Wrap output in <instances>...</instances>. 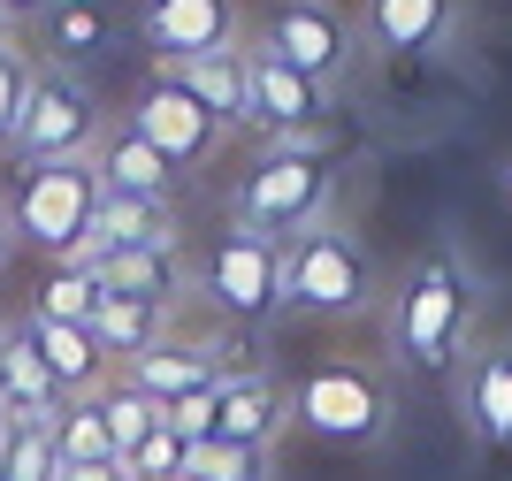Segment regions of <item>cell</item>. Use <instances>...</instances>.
I'll use <instances>...</instances> for the list:
<instances>
[{
    "instance_id": "20",
    "label": "cell",
    "mask_w": 512,
    "mask_h": 481,
    "mask_svg": "<svg viewBox=\"0 0 512 481\" xmlns=\"http://www.w3.org/2000/svg\"><path fill=\"white\" fill-rule=\"evenodd\" d=\"M169 77L184 84L230 138H245V123H253V107H245V39L214 46V54H192V62H169Z\"/></svg>"
},
{
    "instance_id": "8",
    "label": "cell",
    "mask_w": 512,
    "mask_h": 481,
    "mask_svg": "<svg viewBox=\"0 0 512 481\" xmlns=\"http://www.w3.org/2000/svg\"><path fill=\"white\" fill-rule=\"evenodd\" d=\"M169 428L184 443H253V451H276L299 420H291V390H283L268 367H245V375H222L214 390H199V398H176L169 405Z\"/></svg>"
},
{
    "instance_id": "33",
    "label": "cell",
    "mask_w": 512,
    "mask_h": 481,
    "mask_svg": "<svg viewBox=\"0 0 512 481\" xmlns=\"http://www.w3.org/2000/svg\"><path fill=\"white\" fill-rule=\"evenodd\" d=\"M16 252V230H8V199H0V260Z\"/></svg>"
},
{
    "instance_id": "3",
    "label": "cell",
    "mask_w": 512,
    "mask_h": 481,
    "mask_svg": "<svg viewBox=\"0 0 512 481\" xmlns=\"http://www.w3.org/2000/svg\"><path fill=\"white\" fill-rule=\"evenodd\" d=\"M291 420L321 443H344V451H383L398 436V382H390L383 359H360V352L314 359L291 382Z\"/></svg>"
},
{
    "instance_id": "32",
    "label": "cell",
    "mask_w": 512,
    "mask_h": 481,
    "mask_svg": "<svg viewBox=\"0 0 512 481\" xmlns=\"http://www.w3.org/2000/svg\"><path fill=\"white\" fill-rule=\"evenodd\" d=\"M62 481H130V474H123V459H100V466H69Z\"/></svg>"
},
{
    "instance_id": "18",
    "label": "cell",
    "mask_w": 512,
    "mask_h": 481,
    "mask_svg": "<svg viewBox=\"0 0 512 481\" xmlns=\"http://www.w3.org/2000/svg\"><path fill=\"white\" fill-rule=\"evenodd\" d=\"M23 336H31V352L46 359V375L62 382V398H92L100 382H115V359L100 352V336L85 329V321H54V314H23L16 321Z\"/></svg>"
},
{
    "instance_id": "23",
    "label": "cell",
    "mask_w": 512,
    "mask_h": 481,
    "mask_svg": "<svg viewBox=\"0 0 512 481\" xmlns=\"http://www.w3.org/2000/svg\"><path fill=\"white\" fill-rule=\"evenodd\" d=\"M92 413L107 420V443H115V459H123L130 443H146L153 428L169 420V413H161V405L146 398V390H130L123 375H115V382H100V390H92Z\"/></svg>"
},
{
    "instance_id": "10",
    "label": "cell",
    "mask_w": 512,
    "mask_h": 481,
    "mask_svg": "<svg viewBox=\"0 0 512 481\" xmlns=\"http://www.w3.org/2000/svg\"><path fill=\"white\" fill-rule=\"evenodd\" d=\"M245 367H260L253 352H245V336L237 329H161L146 344V352H130L115 375L130 382V390H146L161 413H169L176 398H199V390H214L222 375H245Z\"/></svg>"
},
{
    "instance_id": "24",
    "label": "cell",
    "mask_w": 512,
    "mask_h": 481,
    "mask_svg": "<svg viewBox=\"0 0 512 481\" xmlns=\"http://www.w3.org/2000/svg\"><path fill=\"white\" fill-rule=\"evenodd\" d=\"M169 329V314H153V306H130V298H107L100 291V306H92V336H100V352L123 367L130 352H146L153 336Z\"/></svg>"
},
{
    "instance_id": "34",
    "label": "cell",
    "mask_w": 512,
    "mask_h": 481,
    "mask_svg": "<svg viewBox=\"0 0 512 481\" xmlns=\"http://www.w3.org/2000/svg\"><path fill=\"white\" fill-rule=\"evenodd\" d=\"M497 184H505V199H512V161H505V176H497Z\"/></svg>"
},
{
    "instance_id": "1",
    "label": "cell",
    "mask_w": 512,
    "mask_h": 481,
    "mask_svg": "<svg viewBox=\"0 0 512 481\" xmlns=\"http://www.w3.org/2000/svg\"><path fill=\"white\" fill-rule=\"evenodd\" d=\"M482 268L459 245H428L398 291H390V352L413 382H451V367L467 359V344L482 336Z\"/></svg>"
},
{
    "instance_id": "36",
    "label": "cell",
    "mask_w": 512,
    "mask_h": 481,
    "mask_svg": "<svg viewBox=\"0 0 512 481\" xmlns=\"http://www.w3.org/2000/svg\"><path fill=\"white\" fill-rule=\"evenodd\" d=\"M0 443H8V413H0Z\"/></svg>"
},
{
    "instance_id": "27",
    "label": "cell",
    "mask_w": 512,
    "mask_h": 481,
    "mask_svg": "<svg viewBox=\"0 0 512 481\" xmlns=\"http://www.w3.org/2000/svg\"><path fill=\"white\" fill-rule=\"evenodd\" d=\"M0 481H62L54 428H39V420H8V443H0Z\"/></svg>"
},
{
    "instance_id": "9",
    "label": "cell",
    "mask_w": 512,
    "mask_h": 481,
    "mask_svg": "<svg viewBox=\"0 0 512 481\" xmlns=\"http://www.w3.org/2000/svg\"><path fill=\"white\" fill-rule=\"evenodd\" d=\"M92 207H100L92 161H31L16 199H8V230H16V245L46 252V260H77L92 237Z\"/></svg>"
},
{
    "instance_id": "16",
    "label": "cell",
    "mask_w": 512,
    "mask_h": 481,
    "mask_svg": "<svg viewBox=\"0 0 512 481\" xmlns=\"http://www.w3.org/2000/svg\"><path fill=\"white\" fill-rule=\"evenodd\" d=\"M77 268V260H69ZM85 275L100 283L107 298H130V306H153V314H184L192 306V260L184 252H92L85 260Z\"/></svg>"
},
{
    "instance_id": "37",
    "label": "cell",
    "mask_w": 512,
    "mask_h": 481,
    "mask_svg": "<svg viewBox=\"0 0 512 481\" xmlns=\"http://www.w3.org/2000/svg\"><path fill=\"white\" fill-rule=\"evenodd\" d=\"M0 336H8V314H0Z\"/></svg>"
},
{
    "instance_id": "15",
    "label": "cell",
    "mask_w": 512,
    "mask_h": 481,
    "mask_svg": "<svg viewBox=\"0 0 512 481\" xmlns=\"http://www.w3.org/2000/svg\"><path fill=\"white\" fill-rule=\"evenodd\" d=\"M245 107H253V138H291V130H321L329 123V92L321 84H306L291 62H276L268 46H253V31H245Z\"/></svg>"
},
{
    "instance_id": "6",
    "label": "cell",
    "mask_w": 512,
    "mask_h": 481,
    "mask_svg": "<svg viewBox=\"0 0 512 481\" xmlns=\"http://www.w3.org/2000/svg\"><path fill=\"white\" fill-rule=\"evenodd\" d=\"M115 123L100 107V92H92L77 69L62 62H39L31 69V92H23V115L16 130H8V161L31 168V161H92V146H100V130Z\"/></svg>"
},
{
    "instance_id": "11",
    "label": "cell",
    "mask_w": 512,
    "mask_h": 481,
    "mask_svg": "<svg viewBox=\"0 0 512 481\" xmlns=\"http://www.w3.org/2000/svg\"><path fill=\"white\" fill-rule=\"evenodd\" d=\"M130 130H138V138H146L153 153H161V161L176 168V176H192L199 161H214V153L230 146V130L214 123L207 107L192 100V92H184V84L169 77V69H153L146 84H138V100H130V115H123Z\"/></svg>"
},
{
    "instance_id": "5",
    "label": "cell",
    "mask_w": 512,
    "mask_h": 481,
    "mask_svg": "<svg viewBox=\"0 0 512 481\" xmlns=\"http://www.w3.org/2000/svg\"><path fill=\"white\" fill-rule=\"evenodd\" d=\"M192 291L222 329L283 321V237H260L245 222H222L214 245L192 260Z\"/></svg>"
},
{
    "instance_id": "17",
    "label": "cell",
    "mask_w": 512,
    "mask_h": 481,
    "mask_svg": "<svg viewBox=\"0 0 512 481\" xmlns=\"http://www.w3.org/2000/svg\"><path fill=\"white\" fill-rule=\"evenodd\" d=\"M92 252H184V214H176V199H107L100 191L77 268H85Z\"/></svg>"
},
{
    "instance_id": "26",
    "label": "cell",
    "mask_w": 512,
    "mask_h": 481,
    "mask_svg": "<svg viewBox=\"0 0 512 481\" xmlns=\"http://www.w3.org/2000/svg\"><path fill=\"white\" fill-rule=\"evenodd\" d=\"M54 428V451H62V474L69 466H100V459H115V443H107V420L92 413V398H69L62 413L46 420Z\"/></svg>"
},
{
    "instance_id": "4",
    "label": "cell",
    "mask_w": 512,
    "mask_h": 481,
    "mask_svg": "<svg viewBox=\"0 0 512 481\" xmlns=\"http://www.w3.org/2000/svg\"><path fill=\"white\" fill-rule=\"evenodd\" d=\"M321 214H337V161L329 146H260L253 168L230 184V222L260 237H299Z\"/></svg>"
},
{
    "instance_id": "22",
    "label": "cell",
    "mask_w": 512,
    "mask_h": 481,
    "mask_svg": "<svg viewBox=\"0 0 512 481\" xmlns=\"http://www.w3.org/2000/svg\"><path fill=\"white\" fill-rule=\"evenodd\" d=\"M107 39H115V23H107L100 0H46V16H39V46H46V54H54L62 69L92 62Z\"/></svg>"
},
{
    "instance_id": "21",
    "label": "cell",
    "mask_w": 512,
    "mask_h": 481,
    "mask_svg": "<svg viewBox=\"0 0 512 481\" xmlns=\"http://www.w3.org/2000/svg\"><path fill=\"white\" fill-rule=\"evenodd\" d=\"M62 405H69L62 382L46 375V359L31 352V336L8 321V336H0V413H8V420H39V428H46Z\"/></svg>"
},
{
    "instance_id": "13",
    "label": "cell",
    "mask_w": 512,
    "mask_h": 481,
    "mask_svg": "<svg viewBox=\"0 0 512 481\" xmlns=\"http://www.w3.org/2000/svg\"><path fill=\"white\" fill-rule=\"evenodd\" d=\"M444 390L459 405V420H467V436L482 451H497V459H512V329L474 336Z\"/></svg>"
},
{
    "instance_id": "14",
    "label": "cell",
    "mask_w": 512,
    "mask_h": 481,
    "mask_svg": "<svg viewBox=\"0 0 512 481\" xmlns=\"http://www.w3.org/2000/svg\"><path fill=\"white\" fill-rule=\"evenodd\" d=\"M245 31H253L245 0H138V39H146L153 69L214 54V46H237Z\"/></svg>"
},
{
    "instance_id": "7",
    "label": "cell",
    "mask_w": 512,
    "mask_h": 481,
    "mask_svg": "<svg viewBox=\"0 0 512 481\" xmlns=\"http://www.w3.org/2000/svg\"><path fill=\"white\" fill-rule=\"evenodd\" d=\"M253 46H268L276 62H291L306 84H321L329 100H337L367 62L360 23H352L344 0H268V16L253 23Z\"/></svg>"
},
{
    "instance_id": "19",
    "label": "cell",
    "mask_w": 512,
    "mask_h": 481,
    "mask_svg": "<svg viewBox=\"0 0 512 481\" xmlns=\"http://www.w3.org/2000/svg\"><path fill=\"white\" fill-rule=\"evenodd\" d=\"M92 184H100L107 199H176L184 176H176V168L161 161L130 123H107L100 146H92Z\"/></svg>"
},
{
    "instance_id": "31",
    "label": "cell",
    "mask_w": 512,
    "mask_h": 481,
    "mask_svg": "<svg viewBox=\"0 0 512 481\" xmlns=\"http://www.w3.org/2000/svg\"><path fill=\"white\" fill-rule=\"evenodd\" d=\"M46 16V0H0V23L8 31H23V23H39Z\"/></svg>"
},
{
    "instance_id": "2",
    "label": "cell",
    "mask_w": 512,
    "mask_h": 481,
    "mask_svg": "<svg viewBox=\"0 0 512 481\" xmlns=\"http://www.w3.org/2000/svg\"><path fill=\"white\" fill-rule=\"evenodd\" d=\"M383 298V268L344 214L283 237V321H367Z\"/></svg>"
},
{
    "instance_id": "12",
    "label": "cell",
    "mask_w": 512,
    "mask_h": 481,
    "mask_svg": "<svg viewBox=\"0 0 512 481\" xmlns=\"http://www.w3.org/2000/svg\"><path fill=\"white\" fill-rule=\"evenodd\" d=\"M352 23L383 62H436L467 39V0H352Z\"/></svg>"
},
{
    "instance_id": "29",
    "label": "cell",
    "mask_w": 512,
    "mask_h": 481,
    "mask_svg": "<svg viewBox=\"0 0 512 481\" xmlns=\"http://www.w3.org/2000/svg\"><path fill=\"white\" fill-rule=\"evenodd\" d=\"M184 459H192V443L161 420L146 443H130V451H123V474H130V481H184Z\"/></svg>"
},
{
    "instance_id": "30",
    "label": "cell",
    "mask_w": 512,
    "mask_h": 481,
    "mask_svg": "<svg viewBox=\"0 0 512 481\" xmlns=\"http://www.w3.org/2000/svg\"><path fill=\"white\" fill-rule=\"evenodd\" d=\"M31 46L23 39H8L0 46V146H8V130H16V115H23V92H31Z\"/></svg>"
},
{
    "instance_id": "25",
    "label": "cell",
    "mask_w": 512,
    "mask_h": 481,
    "mask_svg": "<svg viewBox=\"0 0 512 481\" xmlns=\"http://www.w3.org/2000/svg\"><path fill=\"white\" fill-rule=\"evenodd\" d=\"M184 481H276V451H253V443H192V459H184Z\"/></svg>"
},
{
    "instance_id": "28",
    "label": "cell",
    "mask_w": 512,
    "mask_h": 481,
    "mask_svg": "<svg viewBox=\"0 0 512 481\" xmlns=\"http://www.w3.org/2000/svg\"><path fill=\"white\" fill-rule=\"evenodd\" d=\"M92 306H100V283H92L85 268H69V260H54V275H46V283H39V298H31V314L85 321V329H92Z\"/></svg>"
},
{
    "instance_id": "35",
    "label": "cell",
    "mask_w": 512,
    "mask_h": 481,
    "mask_svg": "<svg viewBox=\"0 0 512 481\" xmlns=\"http://www.w3.org/2000/svg\"><path fill=\"white\" fill-rule=\"evenodd\" d=\"M8 39H16V31H8V23H0V46H8Z\"/></svg>"
}]
</instances>
